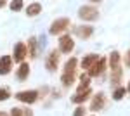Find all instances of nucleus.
Instances as JSON below:
<instances>
[{
    "label": "nucleus",
    "mask_w": 130,
    "mask_h": 116,
    "mask_svg": "<svg viewBox=\"0 0 130 116\" xmlns=\"http://www.w3.org/2000/svg\"><path fill=\"white\" fill-rule=\"evenodd\" d=\"M78 16L85 21H94V19H97L99 12H97L95 7H92V5H85V7H82V9L78 10Z\"/></svg>",
    "instance_id": "f257e3e1"
},
{
    "label": "nucleus",
    "mask_w": 130,
    "mask_h": 116,
    "mask_svg": "<svg viewBox=\"0 0 130 116\" xmlns=\"http://www.w3.org/2000/svg\"><path fill=\"white\" fill-rule=\"evenodd\" d=\"M68 26H70V19H68V18H61V19H57V21L52 23L50 33H52V35H57V33H61V31H64Z\"/></svg>",
    "instance_id": "f03ea898"
},
{
    "label": "nucleus",
    "mask_w": 130,
    "mask_h": 116,
    "mask_svg": "<svg viewBox=\"0 0 130 116\" xmlns=\"http://www.w3.org/2000/svg\"><path fill=\"white\" fill-rule=\"evenodd\" d=\"M73 47H75V43H73V38H71L70 35H64V37L59 40V50L61 52L70 54L71 50H73Z\"/></svg>",
    "instance_id": "7ed1b4c3"
},
{
    "label": "nucleus",
    "mask_w": 130,
    "mask_h": 116,
    "mask_svg": "<svg viewBox=\"0 0 130 116\" xmlns=\"http://www.w3.org/2000/svg\"><path fill=\"white\" fill-rule=\"evenodd\" d=\"M37 97H38V94H37L35 90H30V92H18V94H16V99H19L21 102H28V104H33V102L37 101Z\"/></svg>",
    "instance_id": "20e7f679"
},
{
    "label": "nucleus",
    "mask_w": 130,
    "mask_h": 116,
    "mask_svg": "<svg viewBox=\"0 0 130 116\" xmlns=\"http://www.w3.org/2000/svg\"><path fill=\"white\" fill-rule=\"evenodd\" d=\"M104 68H106V59H97L92 66H90V71H89V76H97V75H101L102 71H104Z\"/></svg>",
    "instance_id": "39448f33"
},
{
    "label": "nucleus",
    "mask_w": 130,
    "mask_h": 116,
    "mask_svg": "<svg viewBox=\"0 0 130 116\" xmlns=\"http://www.w3.org/2000/svg\"><path fill=\"white\" fill-rule=\"evenodd\" d=\"M26 54H28L26 45H24V43H18V45H16V48H14V61L21 62L23 59L26 57Z\"/></svg>",
    "instance_id": "423d86ee"
},
{
    "label": "nucleus",
    "mask_w": 130,
    "mask_h": 116,
    "mask_svg": "<svg viewBox=\"0 0 130 116\" xmlns=\"http://www.w3.org/2000/svg\"><path fill=\"white\" fill-rule=\"evenodd\" d=\"M10 64H12V57L10 56L0 57V75H7L10 71Z\"/></svg>",
    "instance_id": "0eeeda50"
},
{
    "label": "nucleus",
    "mask_w": 130,
    "mask_h": 116,
    "mask_svg": "<svg viewBox=\"0 0 130 116\" xmlns=\"http://www.w3.org/2000/svg\"><path fill=\"white\" fill-rule=\"evenodd\" d=\"M57 62H59V52L52 50V52L49 54V59H47V68H49L50 71H52V69H56Z\"/></svg>",
    "instance_id": "6e6552de"
},
{
    "label": "nucleus",
    "mask_w": 130,
    "mask_h": 116,
    "mask_svg": "<svg viewBox=\"0 0 130 116\" xmlns=\"http://www.w3.org/2000/svg\"><path fill=\"white\" fill-rule=\"evenodd\" d=\"M75 31H76V35H78L80 38H89L90 35L94 33V28H92V26H80V28H76Z\"/></svg>",
    "instance_id": "1a4fd4ad"
},
{
    "label": "nucleus",
    "mask_w": 130,
    "mask_h": 116,
    "mask_svg": "<svg viewBox=\"0 0 130 116\" xmlns=\"http://www.w3.org/2000/svg\"><path fill=\"white\" fill-rule=\"evenodd\" d=\"M104 106V94H97V95L94 97V101H92V111H99L101 107Z\"/></svg>",
    "instance_id": "9d476101"
},
{
    "label": "nucleus",
    "mask_w": 130,
    "mask_h": 116,
    "mask_svg": "<svg viewBox=\"0 0 130 116\" xmlns=\"http://www.w3.org/2000/svg\"><path fill=\"white\" fill-rule=\"evenodd\" d=\"M95 61H97V56L90 54V56H87V57H85L83 61H82V68H83V69H89L90 66H92V64L95 62Z\"/></svg>",
    "instance_id": "9b49d317"
},
{
    "label": "nucleus",
    "mask_w": 130,
    "mask_h": 116,
    "mask_svg": "<svg viewBox=\"0 0 130 116\" xmlns=\"http://www.w3.org/2000/svg\"><path fill=\"white\" fill-rule=\"evenodd\" d=\"M40 10H42L40 4H31V5H28V9H26V14L28 16H37V14H40Z\"/></svg>",
    "instance_id": "f8f14e48"
},
{
    "label": "nucleus",
    "mask_w": 130,
    "mask_h": 116,
    "mask_svg": "<svg viewBox=\"0 0 130 116\" xmlns=\"http://www.w3.org/2000/svg\"><path fill=\"white\" fill-rule=\"evenodd\" d=\"M28 73H30V66H28L26 62H23L19 71H18V78H19V80H24V78L28 76Z\"/></svg>",
    "instance_id": "ddd939ff"
},
{
    "label": "nucleus",
    "mask_w": 130,
    "mask_h": 116,
    "mask_svg": "<svg viewBox=\"0 0 130 116\" xmlns=\"http://www.w3.org/2000/svg\"><path fill=\"white\" fill-rule=\"evenodd\" d=\"M61 80H62V85H66V87L71 85V83H73V80H75V71H71V73H64Z\"/></svg>",
    "instance_id": "4468645a"
},
{
    "label": "nucleus",
    "mask_w": 130,
    "mask_h": 116,
    "mask_svg": "<svg viewBox=\"0 0 130 116\" xmlns=\"http://www.w3.org/2000/svg\"><path fill=\"white\" fill-rule=\"evenodd\" d=\"M89 95H90V88H87L83 94L80 92V94H76V95L73 97V102H76V104H78V102H83V101H85V99H87Z\"/></svg>",
    "instance_id": "2eb2a0df"
},
{
    "label": "nucleus",
    "mask_w": 130,
    "mask_h": 116,
    "mask_svg": "<svg viewBox=\"0 0 130 116\" xmlns=\"http://www.w3.org/2000/svg\"><path fill=\"white\" fill-rule=\"evenodd\" d=\"M28 47H30V56L31 57H37V38L28 40Z\"/></svg>",
    "instance_id": "dca6fc26"
},
{
    "label": "nucleus",
    "mask_w": 130,
    "mask_h": 116,
    "mask_svg": "<svg viewBox=\"0 0 130 116\" xmlns=\"http://www.w3.org/2000/svg\"><path fill=\"white\" fill-rule=\"evenodd\" d=\"M109 62H111V68H118V62H120V54L118 52H113L109 57Z\"/></svg>",
    "instance_id": "f3484780"
},
{
    "label": "nucleus",
    "mask_w": 130,
    "mask_h": 116,
    "mask_svg": "<svg viewBox=\"0 0 130 116\" xmlns=\"http://www.w3.org/2000/svg\"><path fill=\"white\" fill-rule=\"evenodd\" d=\"M75 66H76V59L71 57L68 62H66V66H64V69H66V73H71V71H75Z\"/></svg>",
    "instance_id": "a211bd4d"
},
{
    "label": "nucleus",
    "mask_w": 130,
    "mask_h": 116,
    "mask_svg": "<svg viewBox=\"0 0 130 116\" xmlns=\"http://www.w3.org/2000/svg\"><path fill=\"white\" fill-rule=\"evenodd\" d=\"M10 9L12 10H21L23 9V0H12V2H10Z\"/></svg>",
    "instance_id": "6ab92c4d"
},
{
    "label": "nucleus",
    "mask_w": 130,
    "mask_h": 116,
    "mask_svg": "<svg viewBox=\"0 0 130 116\" xmlns=\"http://www.w3.org/2000/svg\"><path fill=\"white\" fill-rule=\"evenodd\" d=\"M120 75H121V69L120 68H113V78H111V81H118L120 80Z\"/></svg>",
    "instance_id": "aec40b11"
},
{
    "label": "nucleus",
    "mask_w": 130,
    "mask_h": 116,
    "mask_svg": "<svg viewBox=\"0 0 130 116\" xmlns=\"http://www.w3.org/2000/svg\"><path fill=\"white\" fill-rule=\"evenodd\" d=\"M9 92H7V90H5V88H0V101H7V99H9Z\"/></svg>",
    "instance_id": "412c9836"
},
{
    "label": "nucleus",
    "mask_w": 130,
    "mask_h": 116,
    "mask_svg": "<svg viewBox=\"0 0 130 116\" xmlns=\"http://www.w3.org/2000/svg\"><path fill=\"white\" fill-rule=\"evenodd\" d=\"M123 95H125V88H118V90L115 92V99H116V101H120Z\"/></svg>",
    "instance_id": "4be33fe9"
},
{
    "label": "nucleus",
    "mask_w": 130,
    "mask_h": 116,
    "mask_svg": "<svg viewBox=\"0 0 130 116\" xmlns=\"http://www.w3.org/2000/svg\"><path fill=\"white\" fill-rule=\"evenodd\" d=\"M10 116H23V111H21L19 107H14L12 113H10Z\"/></svg>",
    "instance_id": "5701e85b"
},
{
    "label": "nucleus",
    "mask_w": 130,
    "mask_h": 116,
    "mask_svg": "<svg viewBox=\"0 0 130 116\" xmlns=\"http://www.w3.org/2000/svg\"><path fill=\"white\" fill-rule=\"evenodd\" d=\"M83 113H85V109H83V107H78V109L75 111V116H83Z\"/></svg>",
    "instance_id": "b1692460"
},
{
    "label": "nucleus",
    "mask_w": 130,
    "mask_h": 116,
    "mask_svg": "<svg viewBox=\"0 0 130 116\" xmlns=\"http://www.w3.org/2000/svg\"><path fill=\"white\" fill-rule=\"evenodd\" d=\"M127 66H130V50L127 52Z\"/></svg>",
    "instance_id": "393cba45"
},
{
    "label": "nucleus",
    "mask_w": 130,
    "mask_h": 116,
    "mask_svg": "<svg viewBox=\"0 0 130 116\" xmlns=\"http://www.w3.org/2000/svg\"><path fill=\"white\" fill-rule=\"evenodd\" d=\"M5 5V0H0V7H4Z\"/></svg>",
    "instance_id": "a878e982"
},
{
    "label": "nucleus",
    "mask_w": 130,
    "mask_h": 116,
    "mask_svg": "<svg viewBox=\"0 0 130 116\" xmlns=\"http://www.w3.org/2000/svg\"><path fill=\"white\" fill-rule=\"evenodd\" d=\"M0 116H7V114H5V113H0Z\"/></svg>",
    "instance_id": "bb28decb"
},
{
    "label": "nucleus",
    "mask_w": 130,
    "mask_h": 116,
    "mask_svg": "<svg viewBox=\"0 0 130 116\" xmlns=\"http://www.w3.org/2000/svg\"><path fill=\"white\" fill-rule=\"evenodd\" d=\"M92 2H99V0H92Z\"/></svg>",
    "instance_id": "cd10ccee"
}]
</instances>
